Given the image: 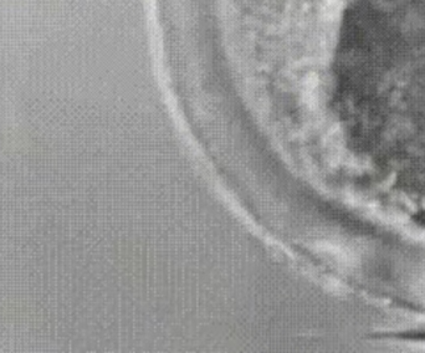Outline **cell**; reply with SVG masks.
<instances>
[{
    "label": "cell",
    "mask_w": 425,
    "mask_h": 353,
    "mask_svg": "<svg viewBox=\"0 0 425 353\" xmlns=\"http://www.w3.org/2000/svg\"><path fill=\"white\" fill-rule=\"evenodd\" d=\"M402 337L409 339H425V332H409V334H402Z\"/></svg>",
    "instance_id": "1"
}]
</instances>
